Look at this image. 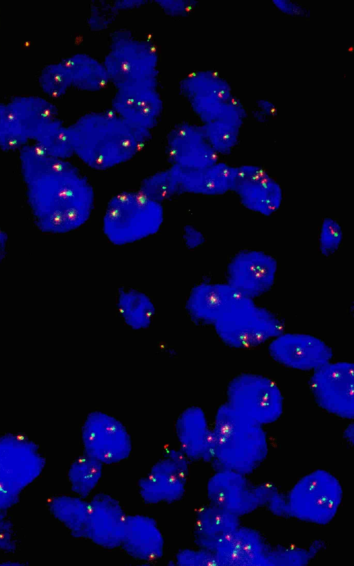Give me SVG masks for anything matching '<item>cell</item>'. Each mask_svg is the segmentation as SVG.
<instances>
[{
  "instance_id": "obj_5",
  "label": "cell",
  "mask_w": 354,
  "mask_h": 566,
  "mask_svg": "<svg viewBox=\"0 0 354 566\" xmlns=\"http://www.w3.org/2000/svg\"><path fill=\"white\" fill-rule=\"evenodd\" d=\"M104 66L109 82L116 89L158 86V55L149 41L120 31L115 33L105 55Z\"/></svg>"
},
{
  "instance_id": "obj_21",
  "label": "cell",
  "mask_w": 354,
  "mask_h": 566,
  "mask_svg": "<svg viewBox=\"0 0 354 566\" xmlns=\"http://www.w3.org/2000/svg\"><path fill=\"white\" fill-rule=\"evenodd\" d=\"M174 167L180 194L213 196L232 191L236 167L217 161L198 169Z\"/></svg>"
},
{
  "instance_id": "obj_20",
  "label": "cell",
  "mask_w": 354,
  "mask_h": 566,
  "mask_svg": "<svg viewBox=\"0 0 354 566\" xmlns=\"http://www.w3.org/2000/svg\"><path fill=\"white\" fill-rule=\"evenodd\" d=\"M241 296L227 283L203 282L191 290L185 309L197 323L214 325Z\"/></svg>"
},
{
  "instance_id": "obj_7",
  "label": "cell",
  "mask_w": 354,
  "mask_h": 566,
  "mask_svg": "<svg viewBox=\"0 0 354 566\" xmlns=\"http://www.w3.org/2000/svg\"><path fill=\"white\" fill-rule=\"evenodd\" d=\"M343 497L342 485L330 472L317 469L301 478L287 498L288 514L315 525H326L335 516Z\"/></svg>"
},
{
  "instance_id": "obj_17",
  "label": "cell",
  "mask_w": 354,
  "mask_h": 566,
  "mask_svg": "<svg viewBox=\"0 0 354 566\" xmlns=\"http://www.w3.org/2000/svg\"><path fill=\"white\" fill-rule=\"evenodd\" d=\"M187 472V458L183 453H169L141 480V496L152 503L179 499L185 491Z\"/></svg>"
},
{
  "instance_id": "obj_4",
  "label": "cell",
  "mask_w": 354,
  "mask_h": 566,
  "mask_svg": "<svg viewBox=\"0 0 354 566\" xmlns=\"http://www.w3.org/2000/svg\"><path fill=\"white\" fill-rule=\"evenodd\" d=\"M164 220L163 204L138 189L122 191L107 202L102 229L109 242L124 246L153 236L160 231Z\"/></svg>"
},
{
  "instance_id": "obj_1",
  "label": "cell",
  "mask_w": 354,
  "mask_h": 566,
  "mask_svg": "<svg viewBox=\"0 0 354 566\" xmlns=\"http://www.w3.org/2000/svg\"><path fill=\"white\" fill-rule=\"evenodd\" d=\"M21 169L28 202L44 232L65 234L84 225L95 208L93 185L68 160L52 157L36 144L24 146Z\"/></svg>"
},
{
  "instance_id": "obj_24",
  "label": "cell",
  "mask_w": 354,
  "mask_h": 566,
  "mask_svg": "<svg viewBox=\"0 0 354 566\" xmlns=\"http://www.w3.org/2000/svg\"><path fill=\"white\" fill-rule=\"evenodd\" d=\"M240 525L239 517L209 504L197 513L194 538L199 548L214 553L217 546Z\"/></svg>"
},
{
  "instance_id": "obj_15",
  "label": "cell",
  "mask_w": 354,
  "mask_h": 566,
  "mask_svg": "<svg viewBox=\"0 0 354 566\" xmlns=\"http://www.w3.org/2000/svg\"><path fill=\"white\" fill-rule=\"evenodd\" d=\"M163 102L157 87L138 86L117 89L112 111L131 126L151 133L158 122Z\"/></svg>"
},
{
  "instance_id": "obj_14",
  "label": "cell",
  "mask_w": 354,
  "mask_h": 566,
  "mask_svg": "<svg viewBox=\"0 0 354 566\" xmlns=\"http://www.w3.org/2000/svg\"><path fill=\"white\" fill-rule=\"evenodd\" d=\"M245 476L227 469L216 472L207 485L210 504L239 518L256 510L261 504L258 487L251 485Z\"/></svg>"
},
{
  "instance_id": "obj_28",
  "label": "cell",
  "mask_w": 354,
  "mask_h": 566,
  "mask_svg": "<svg viewBox=\"0 0 354 566\" xmlns=\"http://www.w3.org/2000/svg\"><path fill=\"white\" fill-rule=\"evenodd\" d=\"M138 189L162 204L180 194L176 171L172 166L145 177Z\"/></svg>"
},
{
  "instance_id": "obj_39",
  "label": "cell",
  "mask_w": 354,
  "mask_h": 566,
  "mask_svg": "<svg viewBox=\"0 0 354 566\" xmlns=\"http://www.w3.org/2000/svg\"><path fill=\"white\" fill-rule=\"evenodd\" d=\"M97 18V20L89 23L90 25H93L95 27L97 24V28H104V26L109 25L112 18H113V10L111 8L108 12L104 8H97L95 12H93L90 19Z\"/></svg>"
},
{
  "instance_id": "obj_2",
  "label": "cell",
  "mask_w": 354,
  "mask_h": 566,
  "mask_svg": "<svg viewBox=\"0 0 354 566\" xmlns=\"http://www.w3.org/2000/svg\"><path fill=\"white\" fill-rule=\"evenodd\" d=\"M73 155L95 171H106L134 158L151 133L137 129L112 110L86 113L67 127Z\"/></svg>"
},
{
  "instance_id": "obj_6",
  "label": "cell",
  "mask_w": 354,
  "mask_h": 566,
  "mask_svg": "<svg viewBox=\"0 0 354 566\" xmlns=\"http://www.w3.org/2000/svg\"><path fill=\"white\" fill-rule=\"evenodd\" d=\"M226 345L248 348L261 345L283 332L282 321L254 299L241 296L213 325Z\"/></svg>"
},
{
  "instance_id": "obj_19",
  "label": "cell",
  "mask_w": 354,
  "mask_h": 566,
  "mask_svg": "<svg viewBox=\"0 0 354 566\" xmlns=\"http://www.w3.org/2000/svg\"><path fill=\"white\" fill-rule=\"evenodd\" d=\"M268 551L259 531L239 525L221 542L214 554L217 565H269Z\"/></svg>"
},
{
  "instance_id": "obj_30",
  "label": "cell",
  "mask_w": 354,
  "mask_h": 566,
  "mask_svg": "<svg viewBox=\"0 0 354 566\" xmlns=\"http://www.w3.org/2000/svg\"><path fill=\"white\" fill-rule=\"evenodd\" d=\"M102 465L86 454L77 460L71 469V478L77 494L85 497L92 493L101 478Z\"/></svg>"
},
{
  "instance_id": "obj_34",
  "label": "cell",
  "mask_w": 354,
  "mask_h": 566,
  "mask_svg": "<svg viewBox=\"0 0 354 566\" xmlns=\"http://www.w3.org/2000/svg\"><path fill=\"white\" fill-rule=\"evenodd\" d=\"M343 240V229L341 225L332 218H326L322 223L319 236L320 252L325 256L335 254L339 248Z\"/></svg>"
},
{
  "instance_id": "obj_38",
  "label": "cell",
  "mask_w": 354,
  "mask_h": 566,
  "mask_svg": "<svg viewBox=\"0 0 354 566\" xmlns=\"http://www.w3.org/2000/svg\"><path fill=\"white\" fill-rule=\"evenodd\" d=\"M158 4L166 12L174 15L187 12L191 5L183 1H158Z\"/></svg>"
},
{
  "instance_id": "obj_23",
  "label": "cell",
  "mask_w": 354,
  "mask_h": 566,
  "mask_svg": "<svg viewBox=\"0 0 354 566\" xmlns=\"http://www.w3.org/2000/svg\"><path fill=\"white\" fill-rule=\"evenodd\" d=\"M121 545L137 559L153 560L162 556L164 540L152 519L142 515L127 516Z\"/></svg>"
},
{
  "instance_id": "obj_12",
  "label": "cell",
  "mask_w": 354,
  "mask_h": 566,
  "mask_svg": "<svg viewBox=\"0 0 354 566\" xmlns=\"http://www.w3.org/2000/svg\"><path fill=\"white\" fill-rule=\"evenodd\" d=\"M232 191L246 209L264 216L277 212L283 201L281 185L257 165L236 167Z\"/></svg>"
},
{
  "instance_id": "obj_9",
  "label": "cell",
  "mask_w": 354,
  "mask_h": 566,
  "mask_svg": "<svg viewBox=\"0 0 354 566\" xmlns=\"http://www.w3.org/2000/svg\"><path fill=\"white\" fill-rule=\"evenodd\" d=\"M354 366L347 361H330L313 371L310 391L324 411L344 419L354 417Z\"/></svg>"
},
{
  "instance_id": "obj_18",
  "label": "cell",
  "mask_w": 354,
  "mask_h": 566,
  "mask_svg": "<svg viewBox=\"0 0 354 566\" xmlns=\"http://www.w3.org/2000/svg\"><path fill=\"white\" fill-rule=\"evenodd\" d=\"M127 516L119 502L105 494H98L88 502L85 536L106 548L121 545Z\"/></svg>"
},
{
  "instance_id": "obj_25",
  "label": "cell",
  "mask_w": 354,
  "mask_h": 566,
  "mask_svg": "<svg viewBox=\"0 0 354 566\" xmlns=\"http://www.w3.org/2000/svg\"><path fill=\"white\" fill-rule=\"evenodd\" d=\"M8 106L28 138L31 139H34L39 132L56 120L57 115L53 104L37 97L17 98Z\"/></svg>"
},
{
  "instance_id": "obj_37",
  "label": "cell",
  "mask_w": 354,
  "mask_h": 566,
  "mask_svg": "<svg viewBox=\"0 0 354 566\" xmlns=\"http://www.w3.org/2000/svg\"><path fill=\"white\" fill-rule=\"evenodd\" d=\"M182 238L185 245L191 249L201 247L205 240L203 233L192 225L183 227Z\"/></svg>"
},
{
  "instance_id": "obj_11",
  "label": "cell",
  "mask_w": 354,
  "mask_h": 566,
  "mask_svg": "<svg viewBox=\"0 0 354 566\" xmlns=\"http://www.w3.org/2000/svg\"><path fill=\"white\" fill-rule=\"evenodd\" d=\"M277 262L270 254L257 249L236 253L227 266V283L241 296L254 299L274 285Z\"/></svg>"
},
{
  "instance_id": "obj_29",
  "label": "cell",
  "mask_w": 354,
  "mask_h": 566,
  "mask_svg": "<svg viewBox=\"0 0 354 566\" xmlns=\"http://www.w3.org/2000/svg\"><path fill=\"white\" fill-rule=\"evenodd\" d=\"M34 140L37 145L52 157L68 160L73 155L67 127L57 120L39 132Z\"/></svg>"
},
{
  "instance_id": "obj_32",
  "label": "cell",
  "mask_w": 354,
  "mask_h": 566,
  "mask_svg": "<svg viewBox=\"0 0 354 566\" xmlns=\"http://www.w3.org/2000/svg\"><path fill=\"white\" fill-rule=\"evenodd\" d=\"M39 82L44 92L54 98L64 95L72 86L69 74L62 62L44 69Z\"/></svg>"
},
{
  "instance_id": "obj_8",
  "label": "cell",
  "mask_w": 354,
  "mask_h": 566,
  "mask_svg": "<svg viewBox=\"0 0 354 566\" xmlns=\"http://www.w3.org/2000/svg\"><path fill=\"white\" fill-rule=\"evenodd\" d=\"M227 404L264 426L282 415L283 398L278 386L270 379L254 373L234 377L227 387Z\"/></svg>"
},
{
  "instance_id": "obj_40",
  "label": "cell",
  "mask_w": 354,
  "mask_h": 566,
  "mask_svg": "<svg viewBox=\"0 0 354 566\" xmlns=\"http://www.w3.org/2000/svg\"><path fill=\"white\" fill-rule=\"evenodd\" d=\"M6 238L2 232L0 231V255L3 251L5 247Z\"/></svg>"
},
{
  "instance_id": "obj_35",
  "label": "cell",
  "mask_w": 354,
  "mask_h": 566,
  "mask_svg": "<svg viewBox=\"0 0 354 566\" xmlns=\"http://www.w3.org/2000/svg\"><path fill=\"white\" fill-rule=\"evenodd\" d=\"M314 551L302 548H280L268 551L269 565H304L308 563Z\"/></svg>"
},
{
  "instance_id": "obj_27",
  "label": "cell",
  "mask_w": 354,
  "mask_h": 566,
  "mask_svg": "<svg viewBox=\"0 0 354 566\" xmlns=\"http://www.w3.org/2000/svg\"><path fill=\"white\" fill-rule=\"evenodd\" d=\"M117 307L126 324L136 330L148 327L155 313L150 297L132 288H124L119 292Z\"/></svg>"
},
{
  "instance_id": "obj_13",
  "label": "cell",
  "mask_w": 354,
  "mask_h": 566,
  "mask_svg": "<svg viewBox=\"0 0 354 566\" xmlns=\"http://www.w3.org/2000/svg\"><path fill=\"white\" fill-rule=\"evenodd\" d=\"M268 351L277 363L299 370L314 371L333 357V350L326 342L303 333L281 332L272 339Z\"/></svg>"
},
{
  "instance_id": "obj_36",
  "label": "cell",
  "mask_w": 354,
  "mask_h": 566,
  "mask_svg": "<svg viewBox=\"0 0 354 566\" xmlns=\"http://www.w3.org/2000/svg\"><path fill=\"white\" fill-rule=\"evenodd\" d=\"M176 560L182 565H217L214 553L201 548L181 551L177 554Z\"/></svg>"
},
{
  "instance_id": "obj_3",
  "label": "cell",
  "mask_w": 354,
  "mask_h": 566,
  "mask_svg": "<svg viewBox=\"0 0 354 566\" xmlns=\"http://www.w3.org/2000/svg\"><path fill=\"white\" fill-rule=\"evenodd\" d=\"M212 459L220 469L248 475L265 460L268 442L263 426L227 403L217 410L212 427Z\"/></svg>"
},
{
  "instance_id": "obj_16",
  "label": "cell",
  "mask_w": 354,
  "mask_h": 566,
  "mask_svg": "<svg viewBox=\"0 0 354 566\" xmlns=\"http://www.w3.org/2000/svg\"><path fill=\"white\" fill-rule=\"evenodd\" d=\"M166 154L170 166L181 169L205 167L218 161L203 129L187 123L178 124L168 133Z\"/></svg>"
},
{
  "instance_id": "obj_22",
  "label": "cell",
  "mask_w": 354,
  "mask_h": 566,
  "mask_svg": "<svg viewBox=\"0 0 354 566\" xmlns=\"http://www.w3.org/2000/svg\"><path fill=\"white\" fill-rule=\"evenodd\" d=\"M180 451L192 460L212 459L213 435L204 411L198 406L186 408L176 424Z\"/></svg>"
},
{
  "instance_id": "obj_26",
  "label": "cell",
  "mask_w": 354,
  "mask_h": 566,
  "mask_svg": "<svg viewBox=\"0 0 354 566\" xmlns=\"http://www.w3.org/2000/svg\"><path fill=\"white\" fill-rule=\"evenodd\" d=\"M62 63L69 74L72 86L80 90L96 92L110 83L103 62L88 55H73Z\"/></svg>"
},
{
  "instance_id": "obj_10",
  "label": "cell",
  "mask_w": 354,
  "mask_h": 566,
  "mask_svg": "<svg viewBox=\"0 0 354 566\" xmlns=\"http://www.w3.org/2000/svg\"><path fill=\"white\" fill-rule=\"evenodd\" d=\"M86 454L100 463L111 464L128 457L130 436L115 417L100 411L90 413L82 426Z\"/></svg>"
},
{
  "instance_id": "obj_33",
  "label": "cell",
  "mask_w": 354,
  "mask_h": 566,
  "mask_svg": "<svg viewBox=\"0 0 354 566\" xmlns=\"http://www.w3.org/2000/svg\"><path fill=\"white\" fill-rule=\"evenodd\" d=\"M62 518L69 527L80 536H85L88 516V502L82 498H69L64 500Z\"/></svg>"
},
{
  "instance_id": "obj_31",
  "label": "cell",
  "mask_w": 354,
  "mask_h": 566,
  "mask_svg": "<svg viewBox=\"0 0 354 566\" xmlns=\"http://www.w3.org/2000/svg\"><path fill=\"white\" fill-rule=\"evenodd\" d=\"M28 137L8 105H0V147L5 150L23 148Z\"/></svg>"
}]
</instances>
